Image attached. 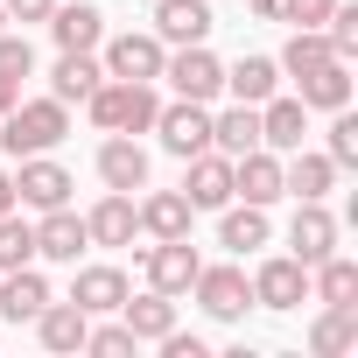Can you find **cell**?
Segmentation results:
<instances>
[{"label":"cell","instance_id":"8992f818","mask_svg":"<svg viewBox=\"0 0 358 358\" xmlns=\"http://www.w3.org/2000/svg\"><path fill=\"white\" fill-rule=\"evenodd\" d=\"M71 169H57L50 155H22V176H15V204H29V211H57V204H71Z\"/></svg>","mask_w":358,"mask_h":358},{"label":"cell","instance_id":"ba28073f","mask_svg":"<svg viewBox=\"0 0 358 358\" xmlns=\"http://www.w3.org/2000/svg\"><path fill=\"white\" fill-rule=\"evenodd\" d=\"M183 197H190V211H225V204H232V155H218V148L190 155Z\"/></svg>","mask_w":358,"mask_h":358},{"label":"cell","instance_id":"9c48e42d","mask_svg":"<svg viewBox=\"0 0 358 358\" xmlns=\"http://www.w3.org/2000/svg\"><path fill=\"white\" fill-rule=\"evenodd\" d=\"M162 64H169L162 36H113V43H106V78H134V85H155V78H162Z\"/></svg>","mask_w":358,"mask_h":358},{"label":"cell","instance_id":"7c38bea8","mask_svg":"<svg viewBox=\"0 0 358 358\" xmlns=\"http://www.w3.org/2000/svg\"><path fill=\"white\" fill-rule=\"evenodd\" d=\"M302 134H309V106H302V99H260V148L295 155Z\"/></svg>","mask_w":358,"mask_h":358},{"label":"cell","instance_id":"4316f807","mask_svg":"<svg viewBox=\"0 0 358 358\" xmlns=\"http://www.w3.org/2000/svg\"><path fill=\"white\" fill-rule=\"evenodd\" d=\"M309 274H316V302H323V309H358V260L323 253Z\"/></svg>","mask_w":358,"mask_h":358},{"label":"cell","instance_id":"9a60e30c","mask_svg":"<svg viewBox=\"0 0 358 358\" xmlns=\"http://www.w3.org/2000/svg\"><path fill=\"white\" fill-rule=\"evenodd\" d=\"M85 232H92V246H134V232H141L134 197H127V190L99 197V204H92V218H85Z\"/></svg>","mask_w":358,"mask_h":358},{"label":"cell","instance_id":"f35d334b","mask_svg":"<svg viewBox=\"0 0 358 358\" xmlns=\"http://www.w3.org/2000/svg\"><path fill=\"white\" fill-rule=\"evenodd\" d=\"M162 358H211V351H204V337H183V330H169V337H162Z\"/></svg>","mask_w":358,"mask_h":358},{"label":"cell","instance_id":"4fadbf2b","mask_svg":"<svg viewBox=\"0 0 358 358\" xmlns=\"http://www.w3.org/2000/svg\"><path fill=\"white\" fill-rule=\"evenodd\" d=\"M85 246H92V232H85V218H78L71 204L43 211V225H36V253H43V260H71V267H78Z\"/></svg>","mask_w":358,"mask_h":358},{"label":"cell","instance_id":"d4e9b609","mask_svg":"<svg viewBox=\"0 0 358 358\" xmlns=\"http://www.w3.org/2000/svg\"><path fill=\"white\" fill-rule=\"evenodd\" d=\"M134 211H141V232H155V239H190V197L183 190H155Z\"/></svg>","mask_w":358,"mask_h":358},{"label":"cell","instance_id":"74e56055","mask_svg":"<svg viewBox=\"0 0 358 358\" xmlns=\"http://www.w3.org/2000/svg\"><path fill=\"white\" fill-rule=\"evenodd\" d=\"M330 8H337V0H288V22H295V29H323Z\"/></svg>","mask_w":358,"mask_h":358},{"label":"cell","instance_id":"f546056e","mask_svg":"<svg viewBox=\"0 0 358 358\" xmlns=\"http://www.w3.org/2000/svg\"><path fill=\"white\" fill-rule=\"evenodd\" d=\"M218 239H225L232 253H253V246H267V204H225V225H218Z\"/></svg>","mask_w":358,"mask_h":358},{"label":"cell","instance_id":"5bb4252c","mask_svg":"<svg viewBox=\"0 0 358 358\" xmlns=\"http://www.w3.org/2000/svg\"><path fill=\"white\" fill-rule=\"evenodd\" d=\"M99 176H106V190H148V148L141 141H127V134H113L106 148H99Z\"/></svg>","mask_w":358,"mask_h":358},{"label":"cell","instance_id":"b9f144b4","mask_svg":"<svg viewBox=\"0 0 358 358\" xmlns=\"http://www.w3.org/2000/svg\"><path fill=\"white\" fill-rule=\"evenodd\" d=\"M253 15L260 22H288V0H253Z\"/></svg>","mask_w":358,"mask_h":358},{"label":"cell","instance_id":"e0dca14e","mask_svg":"<svg viewBox=\"0 0 358 358\" xmlns=\"http://www.w3.org/2000/svg\"><path fill=\"white\" fill-rule=\"evenodd\" d=\"M50 36H57V50H99L106 43V15L85 8V0H71V8L57 0L50 8Z\"/></svg>","mask_w":358,"mask_h":358},{"label":"cell","instance_id":"ee69618b","mask_svg":"<svg viewBox=\"0 0 358 358\" xmlns=\"http://www.w3.org/2000/svg\"><path fill=\"white\" fill-rule=\"evenodd\" d=\"M0 22H8V8H0Z\"/></svg>","mask_w":358,"mask_h":358},{"label":"cell","instance_id":"44dd1931","mask_svg":"<svg viewBox=\"0 0 358 358\" xmlns=\"http://www.w3.org/2000/svg\"><path fill=\"white\" fill-rule=\"evenodd\" d=\"M85 330H92V316H85L78 302H43V309H36L43 351H85Z\"/></svg>","mask_w":358,"mask_h":358},{"label":"cell","instance_id":"5b68a950","mask_svg":"<svg viewBox=\"0 0 358 358\" xmlns=\"http://www.w3.org/2000/svg\"><path fill=\"white\" fill-rule=\"evenodd\" d=\"M155 134H162V148H169V155H183V162H190V155H204V148H211V113H204L197 99H176V106H162V113H155Z\"/></svg>","mask_w":358,"mask_h":358},{"label":"cell","instance_id":"ac0fdd59","mask_svg":"<svg viewBox=\"0 0 358 358\" xmlns=\"http://www.w3.org/2000/svg\"><path fill=\"white\" fill-rule=\"evenodd\" d=\"M295 92H302V106L337 113V106H351V64H344V57H330V64L302 71V78H295Z\"/></svg>","mask_w":358,"mask_h":358},{"label":"cell","instance_id":"d6a6232c","mask_svg":"<svg viewBox=\"0 0 358 358\" xmlns=\"http://www.w3.org/2000/svg\"><path fill=\"white\" fill-rule=\"evenodd\" d=\"M316 64H330V36H323V29H295V43L281 50V71L302 78V71H316Z\"/></svg>","mask_w":358,"mask_h":358},{"label":"cell","instance_id":"1f68e13d","mask_svg":"<svg viewBox=\"0 0 358 358\" xmlns=\"http://www.w3.org/2000/svg\"><path fill=\"white\" fill-rule=\"evenodd\" d=\"M36 260V225L15 218V211H0V274L8 267H29Z\"/></svg>","mask_w":358,"mask_h":358},{"label":"cell","instance_id":"d590c367","mask_svg":"<svg viewBox=\"0 0 358 358\" xmlns=\"http://www.w3.org/2000/svg\"><path fill=\"white\" fill-rule=\"evenodd\" d=\"M85 351H99V358H127V351H134V330H127V323H106V330H85Z\"/></svg>","mask_w":358,"mask_h":358},{"label":"cell","instance_id":"7bdbcfd3","mask_svg":"<svg viewBox=\"0 0 358 358\" xmlns=\"http://www.w3.org/2000/svg\"><path fill=\"white\" fill-rule=\"evenodd\" d=\"M0 211H15V176H0Z\"/></svg>","mask_w":358,"mask_h":358},{"label":"cell","instance_id":"ffe728a7","mask_svg":"<svg viewBox=\"0 0 358 358\" xmlns=\"http://www.w3.org/2000/svg\"><path fill=\"white\" fill-rule=\"evenodd\" d=\"M120 323H127V330H134V344H162V337H169V330H176V302H169V295H162V288H148V295H141V302H134V295H127V302H120Z\"/></svg>","mask_w":358,"mask_h":358},{"label":"cell","instance_id":"cb8c5ba5","mask_svg":"<svg viewBox=\"0 0 358 358\" xmlns=\"http://www.w3.org/2000/svg\"><path fill=\"white\" fill-rule=\"evenodd\" d=\"M71 302H78L85 316H113V309L127 302V274H120V267H85V274L71 281Z\"/></svg>","mask_w":358,"mask_h":358},{"label":"cell","instance_id":"83f0119b","mask_svg":"<svg viewBox=\"0 0 358 358\" xmlns=\"http://www.w3.org/2000/svg\"><path fill=\"white\" fill-rule=\"evenodd\" d=\"M225 85H232V99H239V106H260V99H274L281 64H274V57H239V64L225 71Z\"/></svg>","mask_w":358,"mask_h":358},{"label":"cell","instance_id":"277c9868","mask_svg":"<svg viewBox=\"0 0 358 358\" xmlns=\"http://www.w3.org/2000/svg\"><path fill=\"white\" fill-rule=\"evenodd\" d=\"M197 302H204V316H218V323H239L246 309H253V281L239 274V267H197Z\"/></svg>","mask_w":358,"mask_h":358},{"label":"cell","instance_id":"484cf974","mask_svg":"<svg viewBox=\"0 0 358 358\" xmlns=\"http://www.w3.org/2000/svg\"><path fill=\"white\" fill-rule=\"evenodd\" d=\"M43 302H50V281L36 267H8V281H0V316L8 323H36Z\"/></svg>","mask_w":358,"mask_h":358},{"label":"cell","instance_id":"8fae6325","mask_svg":"<svg viewBox=\"0 0 358 358\" xmlns=\"http://www.w3.org/2000/svg\"><path fill=\"white\" fill-rule=\"evenodd\" d=\"M232 197H246V204H274V197H281V162H274V148L232 155Z\"/></svg>","mask_w":358,"mask_h":358},{"label":"cell","instance_id":"836d02e7","mask_svg":"<svg viewBox=\"0 0 358 358\" xmlns=\"http://www.w3.org/2000/svg\"><path fill=\"white\" fill-rule=\"evenodd\" d=\"M323 36H330V57H358V8H344V0H337V8H330V22H323Z\"/></svg>","mask_w":358,"mask_h":358},{"label":"cell","instance_id":"6da1fadb","mask_svg":"<svg viewBox=\"0 0 358 358\" xmlns=\"http://www.w3.org/2000/svg\"><path fill=\"white\" fill-rule=\"evenodd\" d=\"M64 134H71L64 99H15V113H0V148H8L15 162L22 155H50Z\"/></svg>","mask_w":358,"mask_h":358},{"label":"cell","instance_id":"8d00e7d4","mask_svg":"<svg viewBox=\"0 0 358 358\" xmlns=\"http://www.w3.org/2000/svg\"><path fill=\"white\" fill-rule=\"evenodd\" d=\"M0 71H8V78H29V71H36L29 36H0Z\"/></svg>","mask_w":358,"mask_h":358},{"label":"cell","instance_id":"2e32d148","mask_svg":"<svg viewBox=\"0 0 358 358\" xmlns=\"http://www.w3.org/2000/svg\"><path fill=\"white\" fill-rule=\"evenodd\" d=\"M330 183H337V162L330 155H309V148H295V162L281 169V197H302V204H323Z\"/></svg>","mask_w":358,"mask_h":358},{"label":"cell","instance_id":"30bf717a","mask_svg":"<svg viewBox=\"0 0 358 358\" xmlns=\"http://www.w3.org/2000/svg\"><path fill=\"white\" fill-rule=\"evenodd\" d=\"M253 302H260V309H302V302H309V267H302L295 253L267 260V267L253 274Z\"/></svg>","mask_w":358,"mask_h":358},{"label":"cell","instance_id":"7402d4cb","mask_svg":"<svg viewBox=\"0 0 358 358\" xmlns=\"http://www.w3.org/2000/svg\"><path fill=\"white\" fill-rule=\"evenodd\" d=\"M155 36L176 43V50H183V43H204V36H211V8H204V0H162V8H155Z\"/></svg>","mask_w":358,"mask_h":358},{"label":"cell","instance_id":"3957f363","mask_svg":"<svg viewBox=\"0 0 358 358\" xmlns=\"http://www.w3.org/2000/svg\"><path fill=\"white\" fill-rule=\"evenodd\" d=\"M162 78L176 85V99H197V106H211V99L225 92V64H218L204 43H183V50L162 64Z\"/></svg>","mask_w":358,"mask_h":358},{"label":"cell","instance_id":"60d3db41","mask_svg":"<svg viewBox=\"0 0 358 358\" xmlns=\"http://www.w3.org/2000/svg\"><path fill=\"white\" fill-rule=\"evenodd\" d=\"M15 99H22V78H8V71H0V113H15Z\"/></svg>","mask_w":358,"mask_h":358},{"label":"cell","instance_id":"4dcf8cb0","mask_svg":"<svg viewBox=\"0 0 358 358\" xmlns=\"http://www.w3.org/2000/svg\"><path fill=\"white\" fill-rule=\"evenodd\" d=\"M309 344H316L323 358H337V351H351V344H358V309H323V323L309 330Z\"/></svg>","mask_w":358,"mask_h":358},{"label":"cell","instance_id":"7a4b0ae2","mask_svg":"<svg viewBox=\"0 0 358 358\" xmlns=\"http://www.w3.org/2000/svg\"><path fill=\"white\" fill-rule=\"evenodd\" d=\"M85 106H92V127L99 134H148L155 113H162L155 85H134V78H99V92Z\"/></svg>","mask_w":358,"mask_h":358},{"label":"cell","instance_id":"ab89813d","mask_svg":"<svg viewBox=\"0 0 358 358\" xmlns=\"http://www.w3.org/2000/svg\"><path fill=\"white\" fill-rule=\"evenodd\" d=\"M0 8H8V22H50L57 0H0Z\"/></svg>","mask_w":358,"mask_h":358},{"label":"cell","instance_id":"603a6c76","mask_svg":"<svg viewBox=\"0 0 358 358\" xmlns=\"http://www.w3.org/2000/svg\"><path fill=\"white\" fill-rule=\"evenodd\" d=\"M99 78H106V64H99L92 50H64L57 71H50V99H64V106H71V99H92Z\"/></svg>","mask_w":358,"mask_h":358},{"label":"cell","instance_id":"e575fe53","mask_svg":"<svg viewBox=\"0 0 358 358\" xmlns=\"http://www.w3.org/2000/svg\"><path fill=\"white\" fill-rule=\"evenodd\" d=\"M323 155H330L337 169H351V162H358V120H351L344 106H337V120H330V148H323Z\"/></svg>","mask_w":358,"mask_h":358},{"label":"cell","instance_id":"f1b7e54d","mask_svg":"<svg viewBox=\"0 0 358 358\" xmlns=\"http://www.w3.org/2000/svg\"><path fill=\"white\" fill-rule=\"evenodd\" d=\"M211 148H218V155H246V148H260V106H232V113H218V120H211Z\"/></svg>","mask_w":358,"mask_h":358},{"label":"cell","instance_id":"52a82bcc","mask_svg":"<svg viewBox=\"0 0 358 358\" xmlns=\"http://www.w3.org/2000/svg\"><path fill=\"white\" fill-rule=\"evenodd\" d=\"M141 267H148V288H162V295H183L190 281H197V246L190 239H155V246H141Z\"/></svg>","mask_w":358,"mask_h":358},{"label":"cell","instance_id":"d6986e66","mask_svg":"<svg viewBox=\"0 0 358 358\" xmlns=\"http://www.w3.org/2000/svg\"><path fill=\"white\" fill-rule=\"evenodd\" d=\"M288 246H295V260H302V267H316L323 253H337V218H330L323 204H302V211H295V225H288Z\"/></svg>","mask_w":358,"mask_h":358}]
</instances>
